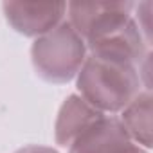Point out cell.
<instances>
[{
    "label": "cell",
    "mask_w": 153,
    "mask_h": 153,
    "mask_svg": "<svg viewBox=\"0 0 153 153\" xmlns=\"http://www.w3.org/2000/svg\"><path fill=\"white\" fill-rule=\"evenodd\" d=\"M131 2H68V24L90 54L112 56L140 65L146 58V42L131 18Z\"/></svg>",
    "instance_id": "6da1fadb"
},
{
    "label": "cell",
    "mask_w": 153,
    "mask_h": 153,
    "mask_svg": "<svg viewBox=\"0 0 153 153\" xmlns=\"http://www.w3.org/2000/svg\"><path fill=\"white\" fill-rule=\"evenodd\" d=\"M81 97L99 112H119L140 92L139 67L119 58L90 54L78 72Z\"/></svg>",
    "instance_id": "7a4b0ae2"
},
{
    "label": "cell",
    "mask_w": 153,
    "mask_h": 153,
    "mask_svg": "<svg viewBox=\"0 0 153 153\" xmlns=\"http://www.w3.org/2000/svg\"><path fill=\"white\" fill-rule=\"evenodd\" d=\"M87 45L68 22H61L47 34L34 40L31 59L42 79L56 85L68 83L81 70Z\"/></svg>",
    "instance_id": "3957f363"
},
{
    "label": "cell",
    "mask_w": 153,
    "mask_h": 153,
    "mask_svg": "<svg viewBox=\"0 0 153 153\" xmlns=\"http://www.w3.org/2000/svg\"><path fill=\"white\" fill-rule=\"evenodd\" d=\"M6 20L24 36H43L58 27L67 13L65 2H4Z\"/></svg>",
    "instance_id": "277c9868"
},
{
    "label": "cell",
    "mask_w": 153,
    "mask_h": 153,
    "mask_svg": "<svg viewBox=\"0 0 153 153\" xmlns=\"http://www.w3.org/2000/svg\"><path fill=\"white\" fill-rule=\"evenodd\" d=\"M130 137L115 117H99L68 146V153H115Z\"/></svg>",
    "instance_id": "5b68a950"
},
{
    "label": "cell",
    "mask_w": 153,
    "mask_h": 153,
    "mask_svg": "<svg viewBox=\"0 0 153 153\" xmlns=\"http://www.w3.org/2000/svg\"><path fill=\"white\" fill-rule=\"evenodd\" d=\"M99 117H103V112L96 110L92 105H88L81 96L70 94L56 117L54 123V140L59 146H70L76 137L81 131H85L92 123H96Z\"/></svg>",
    "instance_id": "8992f818"
},
{
    "label": "cell",
    "mask_w": 153,
    "mask_h": 153,
    "mask_svg": "<svg viewBox=\"0 0 153 153\" xmlns=\"http://www.w3.org/2000/svg\"><path fill=\"white\" fill-rule=\"evenodd\" d=\"M121 124L131 142L140 148H151V94L139 92L133 101L123 108Z\"/></svg>",
    "instance_id": "52a82bcc"
},
{
    "label": "cell",
    "mask_w": 153,
    "mask_h": 153,
    "mask_svg": "<svg viewBox=\"0 0 153 153\" xmlns=\"http://www.w3.org/2000/svg\"><path fill=\"white\" fill-rule=\"evenodd\" d=\"M15 153H58V151L52 148H47V146H25Z\"/></svg>",
    "instance_id": "ba28073f"
},
{
    "label": "cell",
    "mask_w": 153,
    "mask_h": 153,
    "mask_svg": "<svg viewBox=\"0 0 153 153\" xmlns=\"http://www.w3.org/2000/svg\"><path fill=\"white\" fill-rule=\"evenodd\" d=\"M115 153H148L144 148H140L139 144H135V142H128V144H124V146H121Z\"/></svg>",
    "instance_id": "9c48e42d"
}]
</instances>
